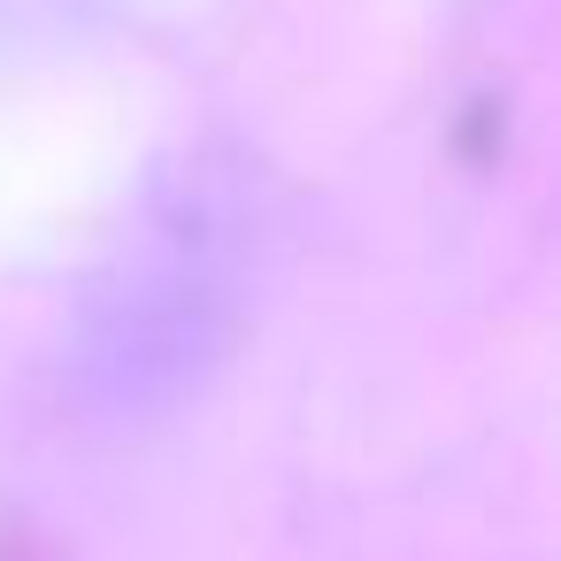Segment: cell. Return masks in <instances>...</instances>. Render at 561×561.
Here are the masks:
<instances>
[]
</instances>
